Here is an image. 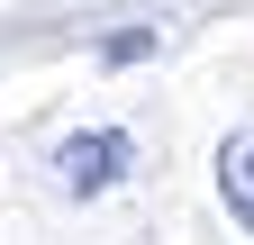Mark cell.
I'll return each mask as SVG.
<instances>
[{
  "label": "cell",
  "instance_id": "obj_1",
  "mask_svg": "<svg viewBox=\"0 0 254 245\" xmlns=\"http://www.w3.org/2000/svg\"><path fill=\"white\" fill-rule=\"evenodd\" d=\"M127 155H136V136H127V127H91V136H73V145H64V191H109V182L127 173Z\"/></svg>",
  "mask_w": 254,
  "mask_h": 245
},
{
  "label": "cell",
  "instance_id": "obj_2",
  "mask_svg": "<svg viewBox=\"0 0 254 245\" xmlns=\"http://www.w3.org/2000/svg\"><path fill=\"white\" fill-rule=\"evenodd\" d=\"M218 200H227V218L254 236V127L218 145Z\"/></svg>",
  "mask_w": 254,
  "mask_h": 245
},
{
  "label": "cell",
  "instance_id": "obj_3",
  "mask_svg": "<svg viewBox=\"0 0 254 245\" xmlns=\"http://www.w3.org/2000/svg\"><path fill=\"white\" fill-rule=\"evenodd\" d=\"M136 55H154V27H127V37H109V64H136Z\"/></svg>",
  "mask_w": 254,
  "mask_h": 245
}]
</instances>
